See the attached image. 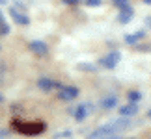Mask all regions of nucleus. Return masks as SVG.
I'll list each match as a JSON object with an SVG mask.
<instances>
[{
    "label": "nucleus",
    "mask_w": 151,
    "mask_h": 139,
    "mask_svg": "<svg viewBox=\"0 0 151 139\" xmlns=\"http://www.w3.org/2000/svg\"><path fill=\"white\" fill-rule=\"evenodd\" d=\"M11 128L19 134H24V135H39L47 130V124L41 123V121H34V123H26V121H21V119H13L11 121Z\"/></svg>",
    "instance_id": "1"
},
{
    "label": "nucleus",
    "mask_w": 151,
    "mask_h": 139,
    "mask_svg": "<svg viewBox=\"0 0 151 139\" xmlns=\"http://www.w3.org/2000/svg\"><path fill=\"white\" fill-rule=\"evenodd\" d=\"M78 96V87L75 85H62V89H58V100L71 102Z\"/></svg>",
    "instance_id": "2"
},
{
    "label": "nucleus",
    "mask_w": 151,
    "mask_h": 139,
    "mask_svg": "<svg viewBox=\"0 0 151 139\" xmlns=\"http://www.w3.org/2000/svg\"><path fill=\"white\" fill-rule=\"evenodd\" d=\"M114 132H116L114 126H112V124H106V126H101V128L93 130V132L88 135V139H108V137H112Z\"/></svg>",
    "instance_id": "3"
},
{
    "label": "nucleus",
    "mask_w": 151,
    "mask_h": 139,
    "mask_svg": "<svg viewBox=\"0 0 151 139\" xmlns=\"http://www.w3.org/2000/svg\"><path fill=\"white\" fill-rule=\"evenodd\" d=\"M119 60H121V54H119V52H112V54L101 57L99 63H101V67H104V69H114L119 63Z\"/></svg>",
    "instance_id": "4"
},
{
    "label": "nucleus",
    "mask_w": 151,
    "mask_h": 139,
    "mask_svg": "<svg viewBox=\"0 0 151 139\" xmlns=\"http://www.w3.org/2000/svg\"><path fill=\"white\" fill-rule=\"evenodd\" d=\"M30 50L36 56H47L49 54V46L45 45V41H39V39H34L30 41Z\"/></svg>",
    "instance_id": "5"
},
{
    "label": "nucleus",
    "mask_w": 151,
    "mask_h": 139,
    "mask_svg": "<svg viewBox=\"0 0 151 139\" xmlns=\"http://www.w3.org/2000/svg\"><path fill=\"white\" fill-rule=\"evenodd\" d=\"M90 111H91V104H86L84 102V104H80V106L75 109L73 115H75V119H77V121H84L90 115Z\"/></svg>",
    "instance_id": "6"
},
{
    "label": "nucleus",
    "mask_w": 151,
    "mask_h": 139,
    "mask_svg": "<svg viewBox=\"0 0 151 139\" xmlns=\"http://www.w3.org/2000/svg\"><path fill=\"white\" fill-rule=\"evenodd\" d=\"M134 17V11H132L131 6H127V8H123L119 11V15H118V21L121 22V24H127V22H131V19Z\"/></svg>",
    "instance_id": "7"
},
{
    "label": "nucleus",
    "mask_w": 151,
    "mask_h": 139,
    "mask_svg": "<svg viewBox=\"0 0 151 139\" xmlns=\"http://www.w3.org/2000/svg\"><path fill=\"white\" fill-rule=\"evenodd\" d=\"M9 15L13 17V21L17 22V24H22V26L30 24V19H28L26 15H22V13H19V9H15V8H11V9H9Z\"/></svg>",
    "instance_id": "8"
},
{
    "label": "nucleus",
    "mask_w": 151,
    "mask_h": 139,
    "mask_svg": "<svg viewBox=\"0 0 151 139\" xmlns=\"http://www.w3.org/2000/svg\"><path fill=\"white\" fill-rule=\"evenodd\" d=\"M138 113V108H136V104H132V102H129L127 106H121L119 108V115L121 117H132V115H136Z\"/></svg>",
    "instance_id": "9"
},
{
    "label": "nucleus",
    "mask_w": 151,
    "mask_h": 139,
    "mask_svg": "<svg viewBox=\"0 0 151 139\" xmlns=\"http://www.w3.org/2000/svg\"><path fill=\"white\" fill-rule=\"evenodd\" d=\"M54 85H56V82H52L50 78H39L37 80V87L41 91H50V89H54Z\"/></svg>",
    "instance_id": "10"
},
{
    "label": "nucleus",
    "mask_w": 151,
    "mask_h": 139,
    "mask_svg": "<svg viewBox=\"0 0 151 139\" xmlns=\"http://www.w3.org/2000/svg\"><path fill=\"white\" fill-rule=\"evenodd\" d=\"M116 106H118V98L116 96H104L101 100V108H104V109H112Z\"/></svg>",
    "instance_id": "11"
},
{
    "label": "nucleus",
    "mask_w": 151,
    "mask_h": 139,
    "mask_svg": "<svg viewBox=\"0 0 151 139\" xmlns=\"http://www.w3.org/2000/svg\"><path fill=\"white\" fill-rule=\"evenodd\" d=\"M110 124H112L116 130H119V128H127V126H129V121H127V117H121V119L114 121V123H110Z\"/></svg>",
    "instance_id": "12"
},
{
    "label": "nucleus",
    "mask_w": 151,
    "mask_h": 139,
    "mask_svg": "<svg viewBox=\"0 0 151 139\" xmlns=\"http://www.w3.org/2000/svg\"><path fill=\"white\" fill-rule=\"evenodd\" d=\"M127 98H129V102L136 104V102H138V100L142 98V95H140L138 91H129V93H127Z\"/></svg>",
    "instance_id": "13"
},
{
    "label": "nucleus",
    "mask_w": 151,
    "mask_h": 139,
    "mask_svg": "<svg viewBox=\"0 0 151 139\" xmlns=\"http://www.w3.org/2000/svg\"><path fill=\"white\" fill-rule=\"evenodd\" d=\"M142 35H144V32H136V33H132V35H127V37H125V41L129 43V45H132V43H136Z\"/></svg>",
    "instance_id": "14"
},
{
    "label": "nucleus",
    "mask_w": 151,
    "mask_h": 139,
    "mask_svg": "<svg viewBox=\"0 0 151 139\" xmlns=\"http://www.w3.org/2000/svg\"><path fill=\"white\" fill-rule=\"evenodd\" d=\"M71 135H73L71 130H62V132H58V134H56V137H60V139H69Z\"/></svg>",
    "instance_id": "15"
},
{
    "label": "nucleus",
    "mask_w": 151,
    "mask_h": 139,
    "mask_svg": "<svg viewBox=\"0 0 151 139\" xmlns=\"http://www.w3.org/2000/svg\"><path fill=\"white\" fill-rule=\"evenodd\" d=\"M112 2H114L116 8H119V9H123V8L129 6V0H112Z\"/></svg>",
    "instance_id": "16"
},
{
    "label": "nucleus",
    "mask_w": 151,
    "mask_h": 139,
    "mask_svg": "<svg viewBox=\"0 0 151 139\" xmlns=\"http://www.w3.org/2000/svg\"><path fill=\"white\" fill-rule=\"evenodd\" d=\"M8 33H9V26L2 22V24H0V35H8Z\"/></svg>",
    "instance_id": "17"
},
{
    "label": "nucleus",
    "mask_w": 151,
    "mask_h": 139,
    "mask_svg": "<svg viewBox=\"0 0 151 139\" xmlns=\"http://www.w3.org/2000/svg\"><path fill=\"white\" fill-rule=\"evenodd\" d=\"M86 6H91V8H95V6H101V0H86Z\"/></svg>",
    "instance_id": "18"
},
{
    "label": "nucleus",
    "mask_w": 151,
    "mask_h": 139,
    "mask_svg": "<svg viewBox=\"0 0 151 139\" xmlns=\"http://www.w3.org/2000/svg\"><path fill=\"white\" fill-rule=\"evenodd\" d=\"M80 69H86L88 72H91V71H93V65H80Z\"/></svg>",
    "instance_id": "19"
},
{
    "label": "nucleus",
    "mask_w": 151,
    "mask_h": 139,
    "mask_svg": "<svg viewBox=\"0 0 151 139\" xmlns=\"http://www.w3.org/2000/svg\"><path fill=\"white\" fill-rule=\"evenodd\" d=\"M65 4H71V6H75V4H78V0H63Z\"/></svg>",
    "instance_id": "20"
},
{
    "label": "nucleus",
    "mask_w": 151,
    "mask_h": 139,
    "mask_svg": "<svg viewBox=\"0 0 151 139\" xmlns=\"http://www.w3.org/2000/svg\"><path fill=\"white\" fill-rule=\"evenodd\" d=\"M9 134V130H0V137H6Z\"/></svg>",
    "instance_id": "21"
},
{
    "label": "nucleus",
    "mask_w": 151,
    "mask_h": 139,
    "mask_svg": "<svg viewBox=\"0 0 151 139\" xmlns=\"http://www.w3.org/2000/svg\"><path fill=\"white\" fill-rule=\"evenodd\" d=\"M108 139H123V137H119V135H112V137H108Z\"/></svg>",
    "instance_id": "22"
},
{
    "label": "nucleus",
    "mask_w": 151,
    "mask_h": 139,
    "mask_svg": "<svg viewBox=\"0 0 151 139\" xmlns=\"http://www.w3.org/2000/svg\"><path fill=\"white\" fill-rule=\"evenodd\" d=\"M146 21H147V24L151 26V17H147V19H146Z\"/></svg>",
    "instance_id": "23"
},
{
    "label": "nucleus",
    "mask_w": 151,
    "mask_h": 139,
    "mask_svg": "<svg viewBox=\"0 0 151 139\" xmlns=\"http://www.w3.org/2000/svg\"><path fill=\"white\" fill-rule=\"evenodd\" d=\"M4 102V96H2V93H0V104H2Z\"/></svg>",
    "instance_id": "24"
},
{
    "label": "nucleus",
    "mask_w": 151,
    "mask_h": 139,
    "mask_svg": "<svg viewBox=\"0 0 151 139\" xmlns=\"http://www.w3.org/2000/svg\"><path fill=\"white\" fill-rule=\"evenodd\" d=\"M144 2H146V4H151V0H144Z\"/></svg>",
    "instance_id": "25"
},
{
    "label": "nucleus",
    "mask_w": 151,
    "mask_h": 139,
    "mask_svg": "<svg viewBox=\"0 0 151 139\" xmlns=\"http://www.w3.org/2000/svg\"><path fill=\"white\" fill-rule=\"evenodd\" d=\"M0 24H2V15H0Z\"/></svg>",
    "instance_id": "26"
},
{
    "label": "nucleus",
    "mask_w": 151,
    "mask_h": 139,
    "mask_svg": "<svg viewBox=\"0 0 151 139\" xmlns=\"http://www.w3.org/2000/svg\"><path fill=\"white\" fill-rule=\"evenodd\" d=\"M149 119H151V111H149Z\"/></svg>",
    "instance_id": "27"
},
{
    "label": "nucleus",
    "mask_w": 151,
    "mask_h": 139,
    "mask_svg": "<svg viewBox=\"0 0 151 139\" xmlns=\"http://www.w3.org/2000/svg\"><path fill=\"white\" fill-rule=\"evenodd\" d=\"M2 2H4V0H0V4H2Z\"/></svg>",
    "instance_id": "28"
}]
</instances>
